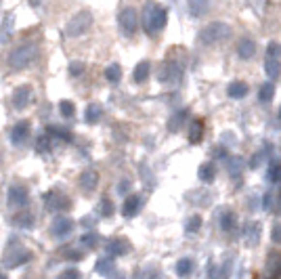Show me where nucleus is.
Segmentation results:
<instances>
[{
    "label": "nucleus",
    "instance_id": "10",
    "mask_svg": "<svg viewBox=\"0 0 281 279\" xmlns=\"http://www.w3.org/2000/svg\"><path fill=\"white\" fill-rule=\"evenodd\" d=\"M31 99V88L30 86H19L15 88V93H13V105H15V109H25Z\"/></svg>",
    "mask_w": 281,
    "mask_h": 279
},
{
    "label": "nucleus",
    "instance_id": "26",
    "mask_svg": "<svg viewBox=\"0 0 281 279\" xmlns=\"http://www.w3.org/2000/svg\"><path fill=\"white\" fill-rule=\"evenodd\" d=\"M235 225H237V218H235V214L231 210H225L220 214V229L222 231H233L235 229Z\"/></svg>",
    "mask_w": 281,
    "mask_h": 279
},
{
    "label": "nucleus",
    "instance_id": "9",
    "mask_svg": "<svg viewBox=\"0 0 281 279\" xmlns=\"http://www.w3.org/2000/svg\"><path fill=\"white\" fill-rule=\"evenodd\" d=\"M44 204H47L48 210L59 212V210H65V208H69V200H65L63 195L55 193V191H50V193L44 195Z\"/></svg>",
    "mask_w": 281,
    "mask_h": 279
},
{
    "label": "nucleus",
    "instance_id": "44",
    "mask_svg": "<svg viewBox=\"0 0 281 279\" xmlns=\"http://www.w3.org/2000/svg\"><path fill=\"white\" fill-rule=\"evenodd\" d=\"M78 277H80V271L78 269H67V271H63L59 279H78Z\"/></svg>",
    "mask_w": 281,
    "mask_h": 279
},
{
    "label": "nucleus",
    "instance_id": "25",
    "mask_svg": "<svg viewBox=\"0 0 281 279\" xmlns=\"http://www.w3.org/2000/svg\"><path fill=\"white\" fill-rule=\"evenodd\" d=\"M203 135V122L202 120H193L189 126V141L191 143H200Z\"/></svg>",
    "mask_w": 281,
    "mask_h": 279
},
{
    "label": "nucleus",
    "instance_id": "40",
    "mask_svg": "<svg viewBox=\"0 0 281 279\" xmlns=\"http://www.w3.org/2000/svg\"><path fill=\"white\" fill-rule=\"evenodd\" d=\"M279 55H281V46L277 42H271L269 46H266V57H275V59H279Z\"/></svg>",
    "mask_w": 281,
    "mask_h": 279
},
{
    "label": "nucleus",
    "instance_id": "39",
    "mask_svg": "<svg viewBox=\"0 0 281 279\" xmlns=\"http://www.w3.org/2000/svg\"><path fill=\"white\" fill-rule=\"evenodd\" d=\"M183 118H185V111H178L176 116H174V118H172L170 122H168V128H170L172 132H176L178 128H181V120H183Z\"/></svg>",
    "mask_w": 281,
    "mask_h": 279
},
{
    "label": "nucleus",
    "instance_id": "15",
    "mask_svg": "<svg viewBox=\"0 0 281 279\" xmlns=\"http://www.w3.org/2000/svg\"><path fill=\"white\" fill-rule=\"evenodd\" d=\"M149 74H151V63L149 61H139L135 72H132V80H135L137 84H143V82L149 78Z\"/></svg>",
    "mask_w": 281,
    "mask_h": 279
},
{
    "label": "nucleus",
    "instance_id": "8",
    "mask_svg": "<svg viewBox=\"0 0 281 279\" xmlns=\"http://www.w3.org/2000/svg\"><path fill=\"white\" fill-rule=\"evenodd\" d=\"M9 204L13 208H23L25 204H28V191H25V187L13 185L9 189Z\"/></svg>",
    "mask_w": 281,
    "mask_h": 279
},
{
    "label": "nucleus",
    "instance_id": "16",
    "mask_svg": "<svg viewBox=\"0 0 281 279\" xmlns=\"http://www.w3.org/2000/svg\"><path fill=\"white\" fill-rule=\"evenodd\" d=\"M139 208H140V198L139 195H128L126 198V202H124V206H122V214L126 218H130V217H135V214L139 212Z\"/></svg>",
    "mask_w": 281,
    "mask_h": 279
},
{
    "label": "nucleus",
    "instance_id": "3",
    "mask_svg": "<svg viewBox=\"0 0 281 279\" xmlns=\"http://www.w3.org/2000/svg\"><path fill=\"white\" fill-rule=\"evenodd\" d=\"M91 25H93V15H91V11H78V13H76V15L67 21V25H65V34H67V38H78V36L84 34V31L91 30Z\"/></svg>",
    "mask_w": 281,
    "mask_h": 279
},
{
    "label": "nucleus",
    "instance_id": "47",
    "mask_svg": "<svg viewBox=\"0 0 281 279\" xmlns=\"http://www.w3.org/2000/svg\"><path fill=\"white\" fill-rule=\"evenodd\" d=\"M208 275H210V279H219V275H216V264L214 263L208 267Z\"/></svg>",
    "mask_w": 281,
    "mask_h": 279
},
{
    "label": "nucleus",
    "instance_id": "34",
    "mask_svg": "<svg viewBox=\"0 0 281 279\" xmlns=\"http://www.w3.org/2000/svg\"><path fill=\"white\" fill-rule=\"evenodd\" d=\"M80 244L86 246V248H94V246L99 244V235L97 233H84V235L80 237Z\"/></svg>",
    "mask_w": 281,
    "mask_h": 279
},
{
    "label": "nucleus",
    "instance_id": "18",
    "mask_svg": "<svg viewBox=\"0 0 281 279\" xmlns=\"http://www.w3.org/2000/svg\"><path fill=\"white\" fill-rule=\"evenodd\" d=\"M265 72L271 80H277L281 76V61L275 59V57H266L265 59Z\"/></svg>",
    "mask_w": 281,
    "mask_h": 279
},
{
    "label": "nucleus",
    "instance_id": "17",
    "mask_svg": "<svg viewBox=\"0 0 281 279\" xmlns=\"http://www.w3.org/2000/svg\"><path fill=\"white\" fill-rule=\"evenodd\" d=\"M248 91H250V88H248L246 82L237 80V82H231V84H229V88H227V94H229V97H231V99H244L246 94H248Z\"/></svg>",
    "mask_w": 281,
    "mask_h": 279
},
{
    "label": "nucleus",
    "instance_id": "37",
    "mask_svg": "<svg viewBox=\"0 0 281 279\" xmlns=\"http://www.w3.org/2000/svg\"><path fill=\"white\" fill-rule=\"evenodd\" d=\"M166 74H168V80H181V67L176 65V63H170L168 67H166Z\"/></svg>",
    "mask_w": 281,
    "mask_h": 279
},
{
    "label": "nucleus",
    "instance_id": "5",
    "mask_svg": "<svg viewBox=\"0 0 281 279\" xmlns=\"http://www.w3.org/2000/svg\"><path fill=\"white\" fill-rule=\"evenodd\" d=\"M30 258H31V252L17 244V246H13V248H9L4 252V267H9V269L21 267V264H25Z\"/></svg>",
    "mask_w": 281,
    "mask_h": 279
},
{
    "label": "nucleus",
    "instance_id": "51",
    "mask_svg": "<svg viewBox=\"0 0 281 279\" xmlns=\"http://www.w3.org/2000/svg\"><path fill=\"white\" fill-rule=\"evenodd\" d=\"M279 118H281V111H279Z\"/></svg>",
    "mask_w": 281,
    "mask_h": 279
},
{
    "label": "nucleus",
    "instance_id": "31",
    "mask_svg": "<svg viewBox=\"0 0 281 279\" xmlns=\"http://www.w3.org/2000/svg\"><path fill=\"white\" fill-rule=\"evenodd\" d=\"M241 170H244V160L241 157H231L229 160V172H231V176H239Z\"/></svg>",
    "mask_w": 281,
    "mask_h": 279
},
{
    "label": "nucleus",
    "instance_id": "50",
    "mask_svg": "<svg viewBox=\"0 0 281 279\" xmlns=\"http://www.w3.org/2000/svg\"><path fill=\"white\" fill-rule=\"evenodd\" d=\"M0 279H6V275H4V273H0Z\"/></svg>",
    "mask_w": 281,
    "mask_h": 279
},
{
    "label": "nucleus",
    "instance_id": "24",
    "mask_svg": "<svg viewBox=\"0 0 281 279\" xmlns=\"http://www.w3.org/2000/svg\"><path fill=\"white\" fill-rule=\"evenodd\" d=\"M105 80L111 82V84L120 82V80H122V67H120L118 63H109V65L105 67Z\"/></svg>",
    "mask_w": 281,
    "mask_h": 279
},
{
    "label": "nucleus",
    "instance_id": "11",
    "mask_svg": "<svg viewBox=\"0 0 281 279\" xmlns=\"http://www.w3.org/2000/svg\"><path fill=\"white\" fill-rule=\"evenodd\" d=\"M13 30H15V15L13 13H6L2 17V23H0V42L6 44L13 36Z\"/></svg>",
    "mask_w": 281,
    "mask_h": 279
},
{
    "label": "nucleus",
    "instance_id": "41",
    "mask_svg": "<svg viewBox=\"0 0 281 279\" xmlns=\"http://www.w3.org/2000/svg\"><path fill=\"white\" fill-rule=\"evenodd\" d=\"M271 239H273V244L281 246V223H277V225L271 229Z\"/></svg>",
    "mask_w": 281,
    "mask_h": 279
},
{
    "label": "nucleus",
    "instance_id": "42",
    "mask_svg": "<svg viewBox=\"0 0 281 279\" xmlns=\"http://www.w3.org/2000/svg\"><path fill=\"white\" fill-rule=\"evenodd\" d=\"M69 74H72V76H80V74H84V63H78V61L69 63Z\"/></svg>",
    "mask_w": 281,
    "mask_h": 279
},
{
    "label": "nucleus",
    "instance_id": "23",
    "mask_svg": "<svg viewBox=\"0 0 281 279\" xmlns=\"http://www.w3.org/2000/svg\"><path fill=\"white\" fill-rule=\"evenodd\" d=\"M101 116H103V109H101V105H97V103L88 105L86 111H84V120L88 124H97L101 120Z\"/></svg>",
    "mask_w": 281,
    "mask_h": 279
},
{
    "label": "nucleus",
    "instance_id": "43",
    "mask_svg": "<svg viewBox=\"0 0 281 279\" xmlns=\"http://www.w3.org/2000/svg\"><path fill=\"white\" fill-rule=\"evenodd\" d=\"M231 267H233L231 261L222 263V267H220V279H229V277H231Z\"/></svg>",
    "mask_w": 281,
    "mask_h": 279
},
{
    "label": "nucleus",
    "instance_id": "1",
    "mask_svg": "<svg viewBox=\"0 0 281 279\" xmlns=\"http://www.w3.org/2000/svg\"><path fill=\"white\" fill-rule=\"evenodd\" d=\"M143 28L147 34H157L159 30H164L166 28V23H168V11L164 9V6H159L156 2H149V4H145V9H143Z\"/></svg>",
    "mask_w": 281,
    "mask_h": 279
},
{
    "label": "nucleus",
    "instance_id": "29",
    "mask_svg": "<svg viewBox=\"0 0 281 279\" xmlns=\"http://www.w3.org/2000/svg\"><path fill=\"white\" fill-rule=\"evenodd\" d=\"M246 235L250 237L252 246H256L260 242V223H250L246 227Z\"/></svg>",
    "mask_w": 281,
    "mask_h": 279
},
{
    "label": "nucleus",
    "instance_id": "33",
    "mask_svg": "<svg viewBox=\"0 0 281 279\" xmlns=\"http://www.w3.org/2000/svg\"><path fill=\"white\" fill-rule=\"evenodd\" d=\"M15 223L21 227V229H30V227L34 225V217H31V214H28V212H21V214H19V217L15 218Z\"/></svg>",
    "mask_w": 281,
    "mask_h": 279
},
{
    "label": "nucleus",
    "instance_id": "49",
    "mask_svg": "<svg viewBox=\"0 0 281 279\" xmlns=\"http://www.w3.org/2000/svg\"><path fill=\"white\" fill-rule=\"evenodd\" d=\"M111 279H124V275H122V273H118V275H113Z\"/></svg>",
    "mask_w": 281,
    "mask_h": 279
},
{
    "label": "nucleus",
    "instance_id": "22",
    "mask_svg": "<svg viewBox=\"0 0 281 279\" xmlns=\"http://www.w3.org/2000/svg\"><path fill=\"white\" fill-rule=\"evenodd\" d=\"M273 97H275V84L273 82H265L258 91V101L260 103H271Z\"/></svg>",
    "mask_w": 281,
    "mask_h": 279
},
{
    "label": "nucleus",
    "instance_id": "12",
    "mask_svg": "<svg viewBox=\"0 0 281 279\" xmlns=\"http://www.w3.org/2000/svg\"><path fill=\"white\" fill-rule=\"evenodd\" d=\"M254 53H256V42H254L252 38H241L239 44H237V55L244 61H248L254 57Z\"/></svg>",
    "mask_w": 281,
    "mask_h": 279
},
{
    "label": "nucleus",
    "instance_id": "28",
    "mask_svg": "<svg viewBox=\"0 0 281 279\" xmlns=\"http://www.w3.org/2000/svg\"><path fill=\"white\" fill-rule=\"evenodd\" d=\"M266 179H269V183H281V162L273 160L269 164V170H266Z\"/></svg>",
    "mask_w": 281,
    "mask_h": 279
},
{
    "label": "nucleus",
    "instance_id": "4",
    "mask_svg": "<svg viewBox=\"0 0 281 279\" xmlns=\"http://www.w3.org/2000/svg\"><path fill=\"white\" fill-rule=\"evenodd\" d=\"M36 59V46L34 44H21L9 55V65L11 69H25L31 61Z\"/></svg>",
    "mask_w": 281,
    "mask_h": 279
},
{
    "label": "nucleus",
    "instance_id": "35",
    "mask_svg": "<svg viewBox=\"0 0 281 279\" xmlns=\"http://www.w3.org/2000/svg\"><path fill=\"white\" fill-rule=\"evenodd\" d=\"M99 212L103 214V217H111V214H113V204H111V200H109V198H103V200H101V204H99Z\"/></svg>",
    "mask_w": 281,
    "mask_h": 279
},
{
    "label": "nucleus",
    "instance_id": "46",
    "mask_svg": "<svg viewBox=\"0 0 281 279\" xmlns=\"http://www.w3.org/2000/svg\"><path fill=\"white\" fill-rule=\"evenodd\" d=\"M271 204H273V193H265V200H263V208H266V210H269V208H271Z\"/></svg>",
    "mask_w": 281,
    "mask_h": 279
},
{
    "label": "nucleus",
    "instance_id": "6",
    "mask_svg": "<svg viewBox=\"0 0 281 279\" xmlns=\"http://www.w3.org/2000/svg\"><path fill=\"white\" fill-rule=\"evenodd\" d=\"M118 21H120V28H122V31L126 36H132L139 30V15L132 6H124V9L120 11Z\"/></svg>",
    "mask_w": 281,
    "mask_h": 279
},
{
    "label": "nucleus",
    "instance_id": "13",
    "mask_svg": "<svg viewBox=\"0 0 281 279\" xmlns=\"http://www.w3.org/2000/svg\"><path fill=\"white\" fill-rule=\"evenodd\" d=\"M208 6H210V0H187V11L191 17L200 19L208 13Z\"/></svg>",
    "mask_w": 281,
    "mask_h": 279
},
{
    "label": "nucleus",
    "instance_id": "14",
    "mask_svg": "<svg viewBox=\"0 0 281 279\" xmlns=\"http://www.w3.org/2000/svg\"><path fill=\"white\" fill-rule=\"evenodd\" d=\"M28 135H30V124L25 122H17L15 126H13V130H11V141L15 143V145H21L25 139H28Z\"/></svg>",
    "mask_w": 281,
    "mask_h": 279
},
{
    "label": "nucleus",
    "instance_id": "27",
    "mask_svg": "<svg viewBox=\"0 0 281 279\" xmlns=\"http://www.w3.org/2000/svg\"><path fill=\"white\" fill-rule=\"evenodd\" d=\"M191 273H193V261H191V258H181V261L176 263V275L181 279H185Z\"/></svg>",
    "mask_w": 281,
    "mask_h": 279
},
{
    "label": "nucleus",
    "instance_id": "32",
    "mask_svg": "<svg viewBox=\"0 0 281 279\" xmlns=\"http://www.w3.org/2000/svg\"><path fill=\"white\" fill-rule=\"evenodd\" d=\"M185 229H187V233H197V231H200L202 229V217H200V214H193V217L187 220V227H185Z\"/></svg>",
    "mask_w": 281,
    "mask_h": 279
},
{
    "label": "nucleus",
    "instance_id": "21",
    "mask_svg": "<svg viewBox=\"0 0 281 279\" xmlns=\"http://www.w3.org/2000/svg\"><path fill=\"white\" fill-rule=\"evenodd\" d=\"M197 174H200V179L203 183H212L216 179V166L212 162H203L200 166V170H197Z\"/></svg>",
    "mask_w": 281,
    "mask_h": 279
},
{
    "label": "nucleus",
    "instance_id": "20",
    "mask_svg": "<svg viewBox=\"0 0 281 279\" xmlns=\"http://www.w3.org/2000/svg\"><path fill=\"white\" fill-rule=\"evenodd\" d=\"M107 250L111 252V254H116V256H124V254H128L130 252V246L126 239H111L109 246H107Z\"/></svg>",
    "mask_w": 281,
    "mask_h": 279
},
{
    "label": "nucleus",
    "instance_id": "7",
    "mask_svg": "<svg viewBox=\"0 0 281 279\" xmlns=\"http://www.w3.org/2000/svg\"><path fill=\"white\" fill-rule=\"evenodd\" d=\"M72 231H74V220H72V218H67V217H59V218H55V223L50 225V235L57 237V239L67 237Z\"/></svg>",
    "mask_w": 281,
    "mask_h": 279
},
{
    "label": "nucleus",
    "instance_id": "19",
    "mask_svg": "<svg viewBox=\"0 0 281 279\" xmlns=\"http://www.w3.org/2000/svg\"><path fill=\"white\" fill-rule=\"evenodd\" d=\"M97 181H99V174L94 172V170H84L80 176V185L84 191H93V189L97 187Z\"/></svg>",
    "mask_w": 281,
    "mask_h": 279
},
{
    "label": "nucleus",
    "instance_id": "48",
    "mask_svg": "<svg viewBox=\"0 0 281 279\" xmlns=\"http://www.w3.org/2000/svg\"><path fill=\"white\" fill-rule=\"evenodd\" d=\"M30 2H31V6H38V4L42 2V0H30Z\"/></svg>",
    "mask_w": 281,
    "mask_h": 279
},
{
    "label": "nucleus",
    "instance_id": "30",
    "mask_svg": "<svg viewBox=\"0 0 281 279\" xmlns=\"http://www.w3.org/2000/svg\"><path fill=\"white\" fill-rule=\"evenodd\" d=\"M111 271H113V261H111V258H99V261H97V273L109 275Z\"/></svg>",
    "mask_w": 281,
    "mask_h": 279
},
{
    "label": "nucleus",
    "instance_id": "2",
    "mask_svg": "<svg viewBox=\"0 0 281 279\" xmlns=\"http://www.w3.org/2000/svg\"><path fill=\"white\" fill-rule=\"evenodd\" d=\"M229 36H231V28H229L225 21H212L200 31L197 40H200V44H203V46H210V44L227 40Z\"/></svg>",
    "mask_w": 281,
    "mask_h": 279
},
{
    "label": "nucleus",
    "instance_id": "45",
    "mask_svg": "<svg viewBox=\"0 0 281 279\" xmlns=\"http://www.w3.org/2000/svg\"><path fill=\"white\" fill-rule=\"evenodd\" d=\"M48 135H55V137H61V139H72V135L65 130H59V128H48Z\"/></svg>",
    "mask_w": 281,
    "mask_h": 279
},
{
    "label": "nucleus",
    "instance_id": "36",
    "mask_svg": "<svg viewBox=\"0 0 281 279\" xmlns=\"http://www.w3.org/2000/svg\"><path fill=\"white\" fill-rule=\"evenodd\" d=\"M59 109H61V116H63V118H72L74 113H76V107H74L72 101H61Z\"/></svg>",
    "mask_w": 281,
    "mask_h": 279
},
{
    "label": "nucleus",
    "instance_id": "38",
    "mask_svg": "<svg viewBox=\"0 0 281 279\" xmlns=\"http://www.w3.org/2000/svg\"><path fill=\"white\" fill-rule=\"evenodd\" d=\"M36 149L40 151V154H44V151H48V149H50V139H48L47 135H42V137L36 141Z\"/></svg>",
    "mask_w": 281,
    "mask_h": 279
}]
</instances>
